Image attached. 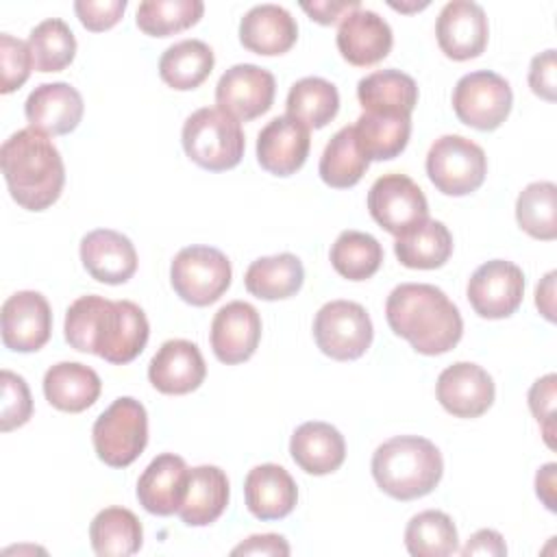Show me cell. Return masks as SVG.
<instances>
[{"label": "cell", "instance_id": "2e32d148", "mask_svg": "<svg viewBox=\"0 0 557 557\" xmlns=\"http://www.w3.org/2000/svg\"><path fill=\"white\" fill-rule=\"evenodd\" d=\"M435 394L440 405L457 418H479L494 403V381L481 366L457 361L437 376Z\"/></svg>", "mask_w": 557, "mask_h": 557}, {"label": "cell", "instance_id": "7bdbcfd3", "mask_svg": "<svg viewBox=\"0 0 557 557\" xmlns=\"http://www.w3.org/2000/svg\"><path fill=\"white\" fill-rule=\"evenodd\" d=\"M0 70H2L0 91L11 94L20 89L28 81L33 70L28 41H22L9 33H0Z\"/></svg>", "mask_w": 557, "mask_h": 557}, {"label": "cell", "instance_id": "836d02e7", "mask_svg": "<svg viewBox=\"0 0 557 557\" xmlns=\"http://www.w3.org/2000/svg\"><path fill=\"white\" fill-rule=\"evenodd\" d=\"M215 63L213 50L200 39H183L165 48L159 59L161 81L178 91L196 89L207 81Z\"/></svg>", "mask_w": 557, "mask_h": 557}, {"label": "cell", "instance_id": "74e56055", "mask_svg": "<svg viewBox=\"0 0 557 557\" xmlns=\"http://www.w3.org/2000/svg\"><path fill=\"white\" fill-rule=\"evenodd\" d=\"M405 546L413 557H448L459 550V537L448 513L426 509L407 522Z\"/></svg>", "mask_w": 557, "mask_h": 557}, {"label": "cell", "instance_id": "f1b7e54d", "mask_svg": "<svg viewBox=\"0 0 557 557\" xmlns=\"http://www.w3.org/2000/svg\"><path fill=\"white\" fill-rule=\"evenodd\" d=\"M357 98L368 113L411 115L418 104V85L400 70H376L357 83Z\"/></svg>", "mask_w": 557, "mask_h": 557}, {"label": "cell", "instance_id": "ee69618b", "mask_svg": "<svg viewBox=\"0 0 557 557\" xmlns=\"http://www.w3.org/2000/svg\"><path fill=\"white\" fill-rule=\"evenodd\" d=\"M555 383H557V376L550 372V374L537 379L529 389V409L535 416V420L540 422V426L544 431V440L550 448L555 446V442H553V435H555V422H553Z\"/></svg>", "mask_w": 557, "mask_h": 557}, {"label": "cell", "instance_id": "1f68e13d", "mask_svg": "<svg viewBox=\"0 0 557 557\" xmlns=\"http://www.w3.org/2000/svg\"><path fill=\"white\" fill-rule=\"evenodd\" d=\"M352 128L368 161H387L407 148L411 135V115L363 111Z\"/></svg>", "mask_w": 557, "mask_h": 557}, {"label": "cell", "instance_id": "ba28073f", "mask_svg": "<svg viewBox=\"0 0 557 557\" xmlns=\"http://www.w3.org/2000/svg\"><path fill=\"white\" fill-rule=\"evenodd\" d=\"M426 174L437 191L466 196L483 185L487 157L479 144L463 135H442L426 152Z\"/></svg>", "mask_w": 557, "mask_h": 557}, {"label": "cell", "instance_id": "7c38bea8", "mask_svg": "<svg viewBox=\"0 0 557 557\" xmlns=\"http://www.w3.org/2000/svg\"><path fill=\"white\" fill-rule=\"evenodd\" d=\"M466 294L481 318H509L522 302L524 274L511 261L492 259L472 272Z\"/></svg>", "mask_w": 557, "mask_h": 557}, {"label": "cell", "instance_id": "e575fe53", "mask_svg": "<svg viewBox=\"0 0 557 557\" xmlns=\"http://www.w3.org/2000/svg\"><path fill=\"white\" fill-rule=\"evenodd\" d=\"M285 107L287 115L307 128H322L339 111V91L326 78L305 76L289 87Z\"/></svg>", "mask_w": 557, "mask_h": 557}, {"label": "cell", "instance_id": "7402d4cb", "mask_svg": "<svg viewBox=\"0 0 557 557\" xmlns=\"http://www.w3.org/2000/svg\"><path fill=\"white\" fill-rule=\"evenodd\" d=\"M81 261L91 278L120 285L135 274L137 250L126 235L113 228H96L81 239Z\"/></svg>", "mask_w": 557, "mask_h": 557}, {"label": "cell", "instance_id": "83f0119b", "mask_svg": "<svg viewBox=\"0 0 557 557\" xmlns=\"http://www.w3.org/2000/svg\"><path fill=\"white\" fill-rule=\"evenodd\" d=\"M102 383L96 370L78 361H61L44 374V396L59 411L78 413L89 409L100 396Z\"/></svg>", "mask_w": 557, "mask_h": 557}, {"label": "cell", "instance_id": "8d00e7d4", "mask_svg": "<svg viewBox=\"0 0 557 557\" xmlns=\"http://www.w3.org/2000/svg\"><path fill=\"white\" fill-rule=\"evenodd\" d=\"M331 265L348 281H366L383 263V246L363 231H342L329 250Z\"/></svg>", "mask_w": 557, "mask_h": 557}, {"label": "cell", "instance_id": "681fc988", "mask_svg": "<svg viewBox=\"0 0 557 557\" xmlns=\"http://www.w3.org/2000/svg\"><path fill=\"white\" fill-rule=\"evenodd\" d=\"M463 557H474V555H481V557H503L507 555V546H505V540L498 531L494 529H481L476 533H472L466 542V546L459 550Z\"/></svg>", "mask_w": 557, "mask_h": 557}, {"label": "cell", "instance_id": "f546056e", "mask_svg": "<svg viewBox=\"0 0 557 557\" xmlns=\"http://www.w3.org/2000/svg\"><path fill=\"white\" fill-rule=\"evenodd\" d=\"M394 252L405 268L435 270L453 255V235L440 220H424L394 242Z\"/></svg>", "mask_w": 557, "mask_h": 557}, {"label": "cell", "instance_id": "f35d334b", "mask_svg": "<svg viewBox=\"0 0 557 557\" xmlns=\"http://www.w3.org/2000/svg\"><path fill=\"white\" fill-rule=\"evenodd\" d=\"M518 226L542 242L557 237V185L550 181L529 183L516 200Z\"/></svg>", "mask_w": 557, "mask_h": 557}, {"label": "cell", "instance_id": "e0dca14e", "mask_svg": "<svg viewBox=\"0 0 557 557\" xmlns=\"http://www.w3.org/2000/svg\"><path fill=\"white\" fill-rule=\"evenodd\" d=\"M261 339L259 311L244 300H233L220 307L211 320V348L213 355L235 366L250 359Z\"/></svg>", "mask_w": 557, "mask_h": 557}, {"label": "cell", "instance_id": "bcb514c9", "mask_svg": "<svg viewBox=\"0 0 557 557\" xmlns=\"http://www.w3.org/2000/svg\"><path fill=\"white\" fill-rule=\"evenodd\" d=\"M529 87L535 96L555 102L557 98V54L553 48L535 54L529 67Z\"/></svg>", "mask_w": 557, "mask_h": 557}, {"label": "cell", "instance_id": "484cf974", "mask_svg": "<svg viewBox=\"0 0 557 557\" xmlns=\"http://www.w3.org/2000/svg\"><path fill=\"white\" fill-rule=\"evenodd\" d=\"M292 459L300 470L313 476L335 472L346 459L344 435L329 422H302L289 440Z\"/></svg>", "mask_w": 557, "mask_h": 557}, {"label": "cell", "instance_id": "ab89813d", "mask_svg": "<svg viewBox=\"0 0 557 557\" xmlns=\"http://www.w3.org/2000/svg\"><path fill=\"white\" fill-rule=\"evenodd\" d=\"M28 48L37 72H59L74 61L76 39L61 17H48L30 30Z\"/></svg>", "mask_w": 557, "mask_h": 557}, {"label": "cell", "instance_id": "9c48e42d", "mask_svg": "<svg viewBox=\"0 0 557 557\" xmlns=\"http://www.w3.org/2000/svg\"><path fill=\"white\" fill-rule=\"evenodd\" d=\"M318 348L335 361L359 359L372 344L374 329L368 311L352 300H331L313 318Z\"/></svg>", "mask_w": 557, "mask_h": 557}, {"label": "cell", "instance_id": "7dc6e473", "mask_svg": "<svg viewBox=\"0 0 557 557\" xmlns=\"http://www.w3.org/2000/svg\"><path fill=\"white\" fill-rule=\"evenodd\" d=\"M231 555H261V557H287L289 544L283 535L276 533H263V535H250L242 544H237Z\"/></svg>", "mask_w": 557, "mask_h": 557}, {"label": "cell", "instance_id": "ffe728a7", "mask_svg": "<svg viewBox=\"0 0 557 557\" xmlns=\"http://www.w3.org/2000/svg\"><path fill=\"white\" fill-rule=\"evenodd\" d=\"M335 41L339 54L350 65L366 67L383 61L389 54L394 35L385 17H381L376 11L359 7L339 22Z\"/></svg>", "mask_w": 557, "mask_h": 557}, {"label": "cell", "instance_id": "4316f807", "mask_svg": "<svg viewBox=\"0 0 557 557\" xmlns=\"http://www.w3.org/2000/svg\"><path fill=\"white\" fill-rule=\"evenodd\" d=\"M228 505V479L218 466H196L187 474L185 498L178 516L187 527H207L215 522Z\"/></svg>", "mask_w": 557, "mask_h": 557}, {"label": "cell", "instance_id": "3957f363", "mask_svg": "<svg viewBox=\"0 0 557 557\" xmlns=\"http://www.w3.org/2000/svg\"><path fill=\"white\" fill-rule=\"evenodd\" d=\"M0 165L11 198L28 209L44 211L63 191L65 165L48 135L35 128H20L0 148Z\"/></svg>", "mask_w": 557, "mask_h": 557}, {"label": "cell", "instance_id": "d590c367", "mask_svg": "<svg viewBox=\"0 0 557 557\" xmlns=\"http://www.w3.org/2000/svg\"><path fill=\"white\" fill-rule=\"evenodd\" d=\"M368 165H370V161L357 144L355 128L344 126L324 146L318 172H320V178L329 187L346 189L361 181Z\"/></svg>", "mask_w": 557, "mask_h": 557}, {"label": "cell", "instance_id": "277c9868", "mask_svg": "<svg viewBox=\"0 0 557 557\" xmlns=\"http://www.w3.org/2000/svg\"><path fill=\"white\" fill-rule=\"evenodd\" d=\"M444 474L440 448L420 435H396L372 455L376 485L396 500H413L431 494Z\"/></svg>", "mask_w": 557, "mask_h": 557}, {"label": "cell", "instance_id": "4fadbf2b", "mask_svg": "<svg viewBox=\"0 0 557 557\" xmlns=\"http://www.w3.org/2000/svg\"><path fill=\"white\" fill-rule=\"evenodd\" d=\"M276 94L274 74L255 63H237L228 67L215 85L218 109L237 122H250L263 115Z\"/></svg>", "mask_w": 557, "mask_h": 557}, {"label": "cell", "instance_id": "6da1fadb", "mask_svg": "<svg viewBox=\"0 0 557 557\" xmlns=\"http://www.w3.org/2000/svg\"><path fill=\"white\" fill-rule=\"evenodd\" d=\"M65 342L109 363L133 361L148 342L150 326L133 300H109L98 294L76 298L65 311Z\"/></svg>", "mask_w": 557, "mask_h": 557}, {"label": "cell", "instance_id": "8992f818", "mask_svg": "<svg viewBox=\"0 0 557 557\" xmlns=\"http://www.w3.org/2000/svg\"><path fill=\"white\" fill-rule=\"evenodd\" d=\"M91 442L100 461L111 468L131 466L148 444V413L133 396L115 398L94 422Z\"/></svg>", "mask_w": 557, "mask_h": 557}, {"label": "cell", "instance_id": "5b68a950", "mask_svg": "<svg viewBox=\"0 0 557 557\" xmlns=\"http://www.w3.org/2000/svg\"><path fill=\"white\" fill-rule=\"evenodd\" d=\"M181 141L185 154L209 172L235 168L246 148L242 124L218 107L194 111L183 124Z\"/></svg>", "mask_w": 557, "mask_h": 557}, {"label": "cell", "instance_id": "f6af8a7d", "mask_svg": "<svg viewBox=\"0 0 557 557\" xmlns=\"http://www.w3.org/2000/svg\"><path fill=\"white\" fill-rule=\"evenodd\" d=\"M74 11L87 30L100 33L122 20L126 0H76Z\"/></svg>", "mask_w": 557, "mask_h": 557}, {"label": "cell", "instance_id": "d6986e66", "mask_svg": "<svg viewBox=\"0 0 557 557\" xmlns=\"http://www.w3.org/2000/svg\"><path fill=\"white\" fill-rule=\"evenodd\" d=\"M207 376V363L200 348L189 339H168L148 363V379L154 389L170 396L189 394Z\"/></svg>", "mask_w": 557, "mask_h": 557}, {"label": "cell", "instance_id": "cb8c5ba5", "mask_svg": "<svg viewBox=\"0 0 557 557\" xmlns=\"http://www.w3.org/2000/svg\"><path fill=\"white\" fill-rule=\"evenodd\" d=\"M248 511L259 520H281L289 516L298 500V487L292 474L278 463H261L248 470L244 479Z\"/></svg>", "mask_w": 557, "mask_h": 557}, {"label": "cell", "instance_id": "52a82bcc", "mask_svg": "<svg viewBox=\"0 0 557 557\" xmlns=\"http://www.w3.org/2000/svg\"><path fill=\"white\" fill-rule=\"evenodd\" d=\"M231 261L213 246H185L170 265V283L176 296L194 307L215 302L231 285Z\"/></svg>", "mask_w": 557, "mask_h": 557}, {"label": "cell", "instance_id": "f5cc1de1", "mask_svg": "<svg viewBox=\"0 0 557 557\" xmlns=\"http://www.w3.org/2000/svg\"><path fill=\"white\" fill-rule=\"evenodd\" d=\"M389 7L392 9H398V11H418V9H424V7H429V2L424 0V2H413V4H398V2H389Z\"/></svg>", "mask_w": 557, "mask_h": 557}, {"label": "cell", "instance_id": "44dd1931", "mask_svg": "<svg viewBox=\"0 0 557 557\" xmlns=\"http://www.w3.org/2000/svg\"><path fill=\"white\" fill-rule=\"evenodd\" d=\"M83 111L85 104L81 91L63 81L37 85L24 102V113L30 128L44 135L72 133L78 126Z\"/></svg>", "mask_w": 557, "mask_h": 557}, {"label": "cell", "instance_id": "ac0fdd59", "mask_svg": "<svg viewBox=\"0 0 557 557\" xmlns=\"http://www.w3.org/2000/svg\"><path fill=\"white\" fill-rule=\"evenodd\" d=\"M311 135L305 124L285 115L270 120L257 137V161L274 176L298 172L309 157Z\"/></svg>", "mask_w": 557, "mask_h": 557}, {"label": "cell", "instance_id": "9a60e30c", "mask_svg": "<svg viewBox=\"0 0 557 557\" xmlns=\"http://www.w3.org/2000/svg\"><path fill=\"white\" fill-rule=\"evenodd\" d=\"M435 35L442 52L453 61L479 57L487 46V17L481 4L472 0H450L442 7Z\"/></svg>", "mask_w": 557, "mask_h": 557}, {"label": "cell", "instance_id": "f907efd6", "mask_svg": "<svg viewBox=\"0 0 557 557\" xmlns=\"http://www.w3.org/2000/svg\"><path fill=\"white\" fill-rule=\"evenodd\" d=\"M555 472H557V463H546L535 474V492H537L540 500L546 505V509H550V511H557V505H555Z\"/></svg>", "mask_w": 557, "mask_h": 557}, {"label": "cell", "instance_id": "b9f144b4", "mask_svg": "<svg viewBox=\"0 0 557 557\" xmlns=\"http://www.w3.org/2000/svg\"><path fill=\"white\" fill-rule=\"evenodd\" d=\"M2 403H0V429L13 431L26 424L33 416V396L24 376L2 370Z\"/></svg>", "mask_w": 557, "mask_h": 557}, {"label": "cell", "instance_id": "d4e9b609", "mask_svg": "<svg viewBox=\"0 0 557 557\" xmlns=\"http://www.w3.org/2000/svg\"><path fill=\"white\" fill-rule=\"evenodd\" d=\"M298 39V24L281 4H257L239 22V41L257 54L274 57L287 52Z\"/></svg>", "mask_w": 557, "mask_h": 557}, {"label": "cell", "instance_id": "c3c4849f", "mask_svg": "<svg viewBox=\"0 0 557 557\" xmlns=\"http://www.w3.org/2000/svg\"><path fill=\"white\" fill-rule=\"evenodd\" d=\"M302 11L315 20L318 24H335L337 20H344L348 13L359 9V0H313V2H300Z\"/></svg>", "mask_w": 557, "mask_h": 557}, {"label": "cell", "instance_id": "8fae6325", "mask_svg": "<svg viewBox=\"0 0 557 557\" xmlns=\"http://www.w3.org/2000/svg\"><path fill=\"white\" fill-rule=\"evenodd\" d=\"M368 211L376 224L392 235H403L429 220L424 191L405 174L389 172L379 176L368 191Z\"/></svg>", "mask_w": 557, "mask_h": 557}, {"label": "cell", "instance_id": "30bf717a", "mask_svg": "<svg viewBox=\"0 0 557 557\" xmlns=\"http://www.w3.org/2000/svg\"><path fill=\"white\" fill-rule=\"evenodd\" d=\"M511 104L513 94L509 83L492 70L463 74L453 89L455 115L476 131L498 128L507 120Z\"/></svg>", "mask_w": 557, "mask_h": 557}, {"label": "cell", "instance_id": "5bb4252c", "mask_svg": "<svg viewBox=\"0 0 557 557\" xmlns=\"http://www.w3.org/2000/svg\"><path fill=\"white\" fill-rule=\"evenodd\" d=\"M2 342L15 352H35L50 339L52 311L44 294L22 289L2 302Z\"/></svg>", "mask_w": 557, "mask_h": 557}, {"label": "cell", "instance_id": "d6a6232c", "mask_svg": "<svg viewBox=\"0 0 557 557\" xmlns=\"http://www.w3.org/2000/svg\"><path fill=\"white\" fill-rule=\"evenodd\" d=\"M89 542L100 557H128L141 548L144 529L126 507H107L89 524Z\"/></svg>", "mask_w": 557, "mask_h": 557}, {"label": "cell", "instance_id": "60d3db41", "mask_svg": "<svg viewBox=\"0 0 557 557\" xmlns=\"http://www.w3.org/2000/svg\"><path fill=\"white\" fill-rule=\"evenodd\" d=\"M205 13L200 0H146L137 7V26L150 37H168L194 26Z\"/></svg>", "mask_w": 557, "mask_h": 557}, {"label": "cell", "instance_id": "7a4b0ae2", "mask_svg": "<svg viewBox=\"0 0 557 557\" xmlns=\"http://www.w3.org/2000/svg\"><path fill=\"white\" fill-rule=\"evenodd\" d=\"M389 329L420 355H442L455 348L463 333L457 305L431 283H400L385 300Z\"/></svg>", "mask_w": 557, "mask_h": 557}, {"label": "cell", "instance_id": "603a6c76", "mask_svg": "<svg viewBox=\"0 0 557 557\" xmlns=\"http://www.w3.org/2000/svg\"><path fill=\"white\" fill-rule=\"evenodd\" d=\"M187 474H189V468L183 457L174 453L157 455L139 474V481H137L139 505L154 516L176 513L185 498Z\"/></svg>", "mask_w": 557, "mask_h": 557}, {"label": "cell", "instance_id": "816d5d0a", "mask_svg": "<svg viewBox=\"0 0 557 557\" xmlns=\"http://www.w3.org/2000/svg\"><path fill=\"white\" fill-rule=\"evenodd\" d=\"M555 276L557 272L550 270L535 289V305L548 322H555Z\"/></svg>", "mask_w": 557, "mask_h": 557}, {"label": "cell", "instance_id": "4dcf8cb0", "mask_svg": "<svg viewBox=\"0 0 557 557\" xmlns=\"http://www.w3.org/2000/svg\"><path fill=\"white\" fill-rule=\"evenodd\" d=\"M305 281V268L292 252L255 259L246 274V289L261 300H283L294 296Z\"/></svg>", "mask_w": 557, "mask_h": 557}]
</instances>
